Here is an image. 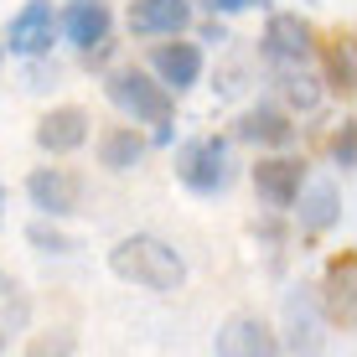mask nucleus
<instances>
[{"label":"nucleus","instance_id":"nucleus-1","mask_svg":"<svg viewBox=\"0 0 357 357\" xmlns=\"http://www.w3.org/2000/svg\"><path fill=\"white\" fill-rule=\"evenodd\" d=\"M109 269H114L119 280H130V285H140V290H155V295H171V290L187 285L181 254L171 249L166 238H151V233L119 238L114 249H109Z\"/></svg>","mask_w":357,"mask_h":357},{"label":"nucleus","instance_id":"nucleus-2","mask_svg":"<svg viewBox=\"0 0 357 357\" xmlns=\"http://www.w3.org/2000/svg\"><path fill=\"white\" fill-rule=\"evenodd\" d=\"M104 93H109V104L119 109V114H130L135 125H171V114H176V93L161 89V83L151 78V73H140V68H119V73H109V83H104Z\"/></svg>","mask_w":357,"mask_h":357},{"label":"nucleus","instance_id":"nucleus-3","mask_svg":"<svg viewBox=\"0 0 357 357\" xmlns=\"http://www.w3.org/2000/svg\"><path fill=\"white\" fill-rule=\"evenodd\" d=\"M176 176H181V187L197 192V197H218V192H228V181H233L228 140H218V135L187 140V145L176 151Z\"/></svg>","mask_w":357,"mask_h":357},{"label":"nucleus","instance_id":"nucleus-4","mask_svg":"<svg viewBox=\"0 0 357 357\" xmlns=\"http://www.w3.org/2000/svg\"><path fill=\"white\" fill-rule=\"evenodd\" d=\"M26 197L42 218H73L83 207V176L68 166H36L26 176Z\"/></svg>","mask_w":357,"mask_h":357},{"label":"nucleus","instance_id":"nucleus-5","mask_svg":"<svg viewBox=\"0 0 357 357\" xmlns=\"http://www.w3.org/2000/svg\"><path fill=\"white\" fill-rule=\"evenodd\" d=\"M52 36H57V10H52V0H26V6L10 16V26H6V42H10V52H16V57H42V52H52Z\"/></svg>","mask_w":357,"mask_h":357},{"label":"nucleus","instance_id":"nucleus-6","mask_svg":"<svg viewBox=\"0 0 357 357\" xmlns=\"http://www.w3.org/2000/svg\"><path fill=\"white\" fill-rule=\"evenodd\" d=\"M316 52V31L305 26L301 16H290V10H280V16H269L264 26V57L275 68H305Z\"/></svg>","mask_w":357,"mask_h":357},{"label":"nucleus","instance_id":"nucleus-7","mask_svg":"<svg viewBox=\"0 0 357 357\" xmlns=\"http://www.w3.org/2000/svg\"><path fill=\"white\" fill-rule=\"evenodd\" d=\"M213 357H285V347H280V337L259 316H228V321L218 326Z\"/></svg>","mask_w":357,"mask_h":357},{"label":"nucleus","instance_id":"nucleus-8","mask_svg":"<svg viewBox=\"0 0 357 357\" xmlns=\"http://www.w3.org/2000/svg\"><path fill=\"white\" fill-rule=\"evenodd\" d=\"M301 187H305V161H295V155H269V161L254 166V192H259V202L275 207V213L295 207Z\"/></svg>","mask_w":357,"mask_h":357},{"label":"nucleus","instance_id":"nucleus-9","mask_svg":"<svg viewBox=\"0 0 357 357\" xmlns=\"http://www.w3.org/2000/svg\"><path fill=\"white\" fill-rule=\"evenodd\" d=\"M109 26H114L109 0H68V10L57 16V31H63L78 52H93L98 42H109Z\"/></svg>","mask_w":357,"mask_h":357},{"label":"nucleus","instance_id":"nucleus-10","mask_svg":"<svg viewBox=\"0 0 357 357\" xmlns=\"http://www.w3.org/2000/svg\"><path fill=\"white\" fill-rule=\"evenodd\" d=\"M151 78L161 83V89L171 93H187L197 78H202V47L197 42H161L155 47V57H151Z\"/></svg>","mask_w":357,"mask_h":357},{"label":"nucleus","instance_id":"nucleus-11","mask_svg":"<svg viewBox=\"0 0 357 357\" xmlns=\"http://www.w3.org/2000/svg\"><path fill=\"white\" fill-rule=\"evenodd\" d=\"M83 140H89V114H83L78 104L47 109V114L36 119V145H42L47 155H73Z\"/></svg>","mask_w":357,"mask_h":357},{"label":"nucleus","instance_id":"nucleus-12","mask_svg":"<svg viewBox=\"0 0 357 357\" xmlns=\"http://www.w3.org/2000/svg\"><path fill=\"white\" fill-rule=\"evenodd\" d=\"M357 254H337V259L326 264V295H321V305H326V316L337 321L342 331H352L357 321Z\"/></svg>","mask_w":357,"mask_h":357},{"label":"nucleus","instance_id":"nucleus-13","mask_svg":"<svg viewBox=\"0 0 357 357\" xmlns=\"http://www.w3.org/2000/svg\"><path fill=\"white\" fill-rule=\"evenodd\" d=\"M192 26L187 0H130V31L135 36H181Z\"/></svg>","mask_w":357,"mask_h":357},{"label":"nucleus","instance_id":"nucleus-14","mask_svg":"<svg viewBox=\"0 0 357 357\" xmlns=\"http://www.w3.org/2000/svg\"><path fill=\"white\" fill-rule=\"evenodd\" d=\"M238 140L259 145V151H280V145L295 140V125L280 104H254V109L238 114Z\"/></svg>","mask_w":357,"mask_h":357},{"label":"nucleus","instance_id":"nucleus-15","mask_svg":"<svg viewBox=\"0 0 357 357\" xmlns=\"http://www.w3.org/2000/svg\"><path fill=\"white\" fill-rule=\"evenodd\" d=\"M140 155H145V140H140V130H135V125H109L104 135H98V166L135 171V166H140Z\"/></svg>","mask_w":357,"mask_h":357},{"label":"nucleus","instance_id":"nucleus-16","mask_svg":"<svg viewBox=\"0 0 357 357\" xmlns=\"http://www.w3.org/2000/svg\"><path fill=\"white\" fill-rule=\"evenodd\" d=\"M301 228L305 233H326L331 223L342 218V197H337V187L331 181H316V187H301Z\"/></svg>","mask_w":357,"mask_h":357},{"label":"nucleus","instance_id":"nucleus-17","mask_svg":"<svg viewBox=\"0 0 357 357\" xmlns=\"http://www.w3.org/2000/svg\"><path fill=\"white\" fill-rule=\"evenodd\" d=\"M285 321H290V347L295 352H316V342H321V331H316V305L305 290H295L285 301Z\"/></svg>","mask_w":357,"mask_h":357},{"label":"nucleus","instance_id":"nucleus-18","mask_svg":"<svg viewBox=\"0 0 357 357\" xmlns=\"http://www.w3.org/2000/svg\"><path fill=\"white\" fill-rule=\"evenodd\" d=\"M280 93H285L290 109H316L321 104V78H311L305 68H280Z\"/></svg>","mask_w":357,"mask_h":357},{"label":"nucleus","instance_id":"nucleus-19","mask_svg":"<svg viewBox=\"0 0 357 357\" xmlns=\"http://www.w3.org/2000/svg\"><path fill=\"white\" fill-rule=\"evenodd\" d=\"M73 347H78V337L68 326H52V331H36L26 342V357H73Z\"/></svg>","mask_w":357,"mask_h":357},{"label":"nucleus","instance_id":"nucleus-20","mask_svg":"<svg viewBox=\"0 0 357 357\" xmlns=\"http://www.w3.org/2000/svg\"><path fill=\"white\" fill-rule=\"evenodd\" d=\"M326 78H331V89H337L342 98L352 93V78H357V73H352V47H347V42H331V47H326Z\"/></svg>","mask_w":357,"mask_h":357},{"label":"nucleus","instance_id":"nucleus-21","mask_svg":"<svg viewBox=\"0 0 357 357\" xmlns=\"http://www.w3.org/2000/svg\"><path fill=\"white\" fill-rule=\"evenodd\" d=\"M331 161H337L342 171H352L357 166V130H352V119L342 125L337 135H331Z\"/></svg>","mask_w":357,"mask_h":357},{"label":"nucleus","instance_id":"nucleus-22","mask_svg":"<svg viewBox=\"0 0 357 357\" xmlns=\"http://www.w3.org/2000/svg\"><path fill=\"white\" fill-rule=\"evenodd\" d=\"M26 238L36 243V249H47V254H68V249H73L68 233H57V228H47V223H31V228H26Z\"/></svg>","mask_w":357,"mask_h":357},{"label":"nucleus","instance_id":"nucleus-23","mask_svg":"<svg viewBox=\"0 0 357 357\" xmlns=\"http://www.w3.org/2000/svg\"><path fill=\"white\" fill-rule=\"evenodd\" d=\"M249 6H259V0H207L213 16H233V10H249Z\"/></svg>","mask_w":357,"mask_h":357},{"label":"nucleus","instance_id":"nucleus-24","mask_svg":"<svg viewBox=\"0 0 357 357\" xmlns=\"http://www.w3.org/2000/svg\"><path fill=\"white\" fill-rule=\"evenodd\" d=\"M202 42H228V31H223V21H207V26H202Z\"/></svg>","mask_w":357,"mask_h":357},{"label":"nucleus","instance_id":"nucleus-25","mask_svg":"<svg viewBox=\"0 0 357 357\" xmlns=\"http://www.w3.org/2000/svg\"><path fill=\"white\" fill-rule=\"evenodd\" d=\"M0 207H6V187H0Z\"/></svg>","mask_w":357,"mask_h":357}]
</instances>
